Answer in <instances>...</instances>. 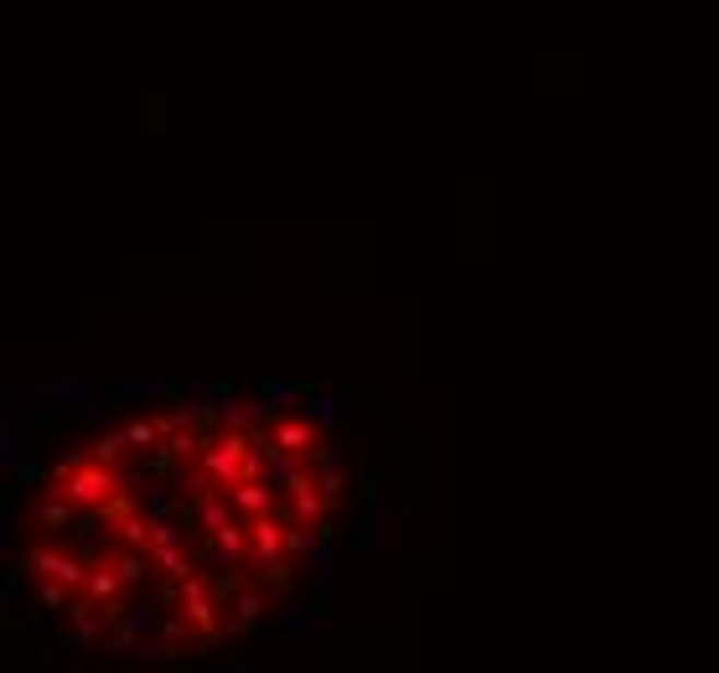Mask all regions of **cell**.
<instances>
[{"label": "cell", "instance_id": "obj_1", "mask_svg": "<svg viewBox=\"0 0 719 673\" xmlns=\"http://www.w3.org/2000/svg\"><path fill=\"white\" fill-rule=\"evenodd\" d=\"M21 570H37L42 580H62L68 591H83V580H89V559L68 555V550H47V544H37L32 555L21 559Z\"/></svg>", "mask_w": 719, "mask_h": 673}, {"label": "cell", "instance_id": "obj_2", "mask_svg": "<svg viewBox=\"0 0 719 673\" xmlns=\"http://www.w3.org/2000/svg\"><path fill=\"white\" fill-rule=\"evenodd\" d=\"M115 622H119V627H115V648H119V653H135L140 642H145V637L161 627V616L151 612L145 601H135V606H119Z\"/></svg>", "mask_w": 719, "mask_h": 673}, {"label": "cell", "instance_id": "obj_3", "mask_svg": "<svg viewBox=\"0 0 719 673\" xmlns=\"http://www.w3.org/2000/svg\"><path fill=\"white\" fill-rule=\"evenodd\" d=\"M264 606H270V601H264V591H259V586H238V595L228 601V612H234V616H223V637L249 633L254 622L264 616Z\"/></svg>", "mask_w": 719, "mask_h": 673}, {"label": "cell", "instance_id": "obj_4", "mask_svg": "<svg viewBox=\"0 0 719 673\" xmlns=\"http://www.w3.org/2000/svg\"><path fill=\"white\" fill-rule=\"evenodd\" d=\"M270 440H274V446H285V451L311 456V446L321 440V430H316L311 415H306V420H300V415H280V420H274V436Z\"/></svg>", "mask_w": 719, "mask_h": 673}, {"label": "cell", "instance_id": "obj_5", "mask_svg": "<svg viewBox=\"0 0 719 673\" xmlns=\"http://www.w3.org/2000/svg\"><path fill=\"white\" fill-rule=\"evenodd\" d=\"M274 487L264 482V476H249V482H238L234 487V508H238V518H259V513H270L274 508Z\"/></svg>", "mask_w": 719, "mask_h": 673}, {"label": "cell", "instance_id": "obj_6", "mask_svg": "<svg viewBox=\"0 0 719 673\" xmlns=\"http://www.w3.org/2000/svg\"><path fill=\"white\" fill-rule=\"evenodd\" d=\"M16 410L21 404L11 399V404H5V420H0V461H5L11 472L26 461V430H16Z\"/></svg>", "mask_w": 719, "mask_h": 673}, {"label": "cell", "instance_id": "obj_7", "mask_svg": "<svg viewBox=\"0 0 719 673\" xmlns=\"http://www.w3.org/2000/svg\"><path fill=\"white\" fill-rule=\"evenodd\" d=\"M316 627V606L311 601H300V606H285V612L274 616V633L280 637H306Z\"/></svg>", "mask_w": 719, "mask_h": 673}, {"label": "cell", "instance_id": "obj_8", "mask_svg": "<svg viewBox=\"0 0 719 673\" xmlns=\"http://www.w3.org/2000/svg\"><path fill=\"white\" fill-rule=\"evenodd\" d=\"M300 559H306V570L316 575V591L327 595V591H331V544H327V534H316V539H311V550H306Z\"/></svg>", "mask_w": 719, "mask_h": 673}, {"label": "cell", "instance_id": "obj_9", "mask_svg": "<svg viewBox=\"0 0 719 673\" xmlns=\"http://www.w3.org/2000/svg\"><path fill=\"white\" fill-rule=\"evenodd\" d=\"M130 451H135V446H130V436H125V430H115V436H98L94 440V461H104V467H125V461H130Z\"/></svg>", "mask_w": 719, "mask_h": 673}, {"label": "cell", "instance_id": "obj_10", "mask_svg": "<svg viewBox=\"0 0 719 673\" xmlns=\"http://www.w3.org/2000/svg\"><path fill=\"white\" fill-rule=\"evenodd\" d=\"M73 513H79V508H73V503H68V497L62 493H52V503H42V529H68V523H73Z\"/></svg>", "mask_w": 719, "mask_h": 673}, {"label": "cell", "instance_id": "obj_11", "mask_svg": "<svg viewBox=\"0 0 719 673\" xmlns=\"http://www.w3.org/2000/svg\"><path fill=\"white\" fill-rule=\"evenodd\" d=\"M259 394L285 410V404H295V399L306 394V383H295V378H264V389H259Z\"/></svg>", "mask_w": 719, "mask_h": 673}, {"label": "cell", "instance_id": "obj_12", "mask_svg": "<svg viewBox=\"0 0 719 673\" xmlns=\"http://www.w3.org/2000/svg\"><path fill=\"white\" fill-rule=\"evenodd\" d=\"M384 544H389V523H384V518L373 513L368 523H363V529H357V550H363V555H378V550H384Z\"/></svg>", "mask_w": 719, "mask_h": 673}, {"label": "cell", "instance_id": "obj_13", "mask_svg": "<svg viewBox=\"0 0 719 673\" xmlns=\"http://www.w3.org/2000/svg\"><path fill=\"white\" fill-rule=\"evenodd\" d=\"M311 420H316V430L327 436V430H337V394H311Z\"/></svg>", "mask_w": 719, "mask_h": 673}, {"label": "cell", "instance_id": "obj_14", "mask_svg": "<svg viewBox=\"0 0 719 673\" xmlns=\"http://www.w3.org/2000/svg\"><path fill=\"white\" fill-rule=\"evenodd\" d=\"M119 394L125 399H161V394H172V383H161V378H130V383H119Z\"/></svg>", "mask_w": 719, "mask_h": 673}, {"label": "cell", "instance_id": "obj_15", "mask_svg": "<svg viewBox=\"0 0 719 673\" xmlns=\"http://www.w3.org/2000/svg\"><path fill=\"white\" fill-rule=\"evenodd\" d=\"M42 606H47V612H68V586H62V580H47V586H42Z\"/></svg>", "mask_w": 719, "mask_h": 673}, {"label": "cell", "instance_id": "obj_16", "mask_svg": "<svg viewBox=\"0 0 719 673\" xmlns=\"http://www.w3.org/2000/svg\"><path fill=\"white\" fill-rule=\"evenodd\" d=\"M0 601H16V570H11L5 580H0Z\"/></svg>", "mask_w": 719, "mask_h": 673}]
</instances>
